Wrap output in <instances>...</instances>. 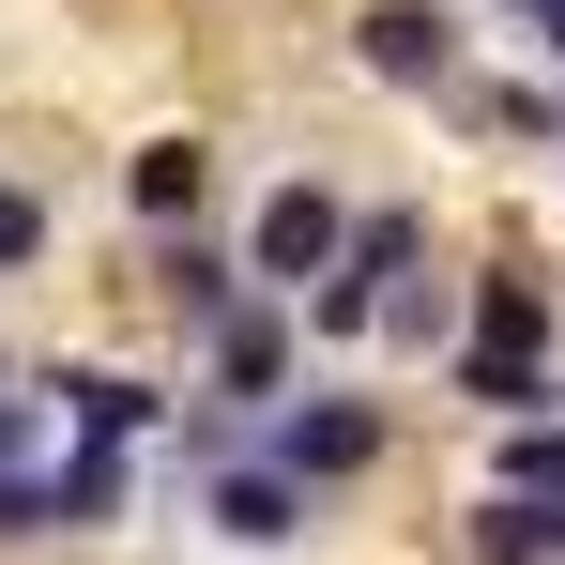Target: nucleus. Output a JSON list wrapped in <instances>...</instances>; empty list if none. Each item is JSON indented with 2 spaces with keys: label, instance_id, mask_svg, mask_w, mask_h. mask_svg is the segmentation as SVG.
<instances>
[{
  "label": "nucleus",
  "instance_id": "13",
  "mask_svg": "<svg viewBox=\"0 0 565 565\" xmlns=\"http://www.w3.org/2000/svg\"><path fill=\"white\" fill-rule=\"evenodd\" d=\"M15 260H46V199L31 184H0V276H15Z\"/></svg>",
  "mask_w": 565,
  "mask_h": 565
},
{
  "label": "nucleus",
  "instance_id": "7",
  "mask_svg": "<svg viewBox=\"0 0 565 565\" xmlns=\"http://www.w3.org/2000/svg\"><path fill=\"white\" fill-rule=\"evenodd\" d=\"M46 397L77 413V444H138V428H153V397H138V382H122V367H62V382H46Z\"/></svg>",
  "mask_w": 565,
  "mask_h": 565
},
{
  "label": "nucleus",
  "instance_id": "8",
  "mask_svg": "<svg viewBox=\"0 0 565 565\" xmlns=\"http://www.w3.org/2000/svg\"><path fill=\"white\" fill-rule=\"evenodd\" d=\"M122 199H138L153 230H184L199 214V138H138V153H122Z\"/></svg>",
  "mask_w": 565,
  "mask_h": 565
},
{
  "label": "nucleus",
  "instance_id": "5",
  "mask_svg": "<svg viewBox=\"0 0 565 565\" xmlns=\"http://www.w3.org/2000/svg\"><path fill=\"white\" fill-rule=\"evenodd\" d=\"M214 535H245V551H260V535H306V473L230 459V473H214Z\"/></svg>",
  "mask_w": 565,
  "mask_h": 565
},
{
  "label": "nucleus",
  "instance_id": "12",
  "mask_svg": "<svg viewBox=\"0 0 565 565\" xmlns=\"http://www.w3.org/2000/svg\"><path fill=\"white\" fill-rule=\"evenodd\" d=\"M367 306H382V276H352V260L306 290V321H321V337H367Z\"/></svg>",
  "mask_w": 565,
  "mask_h": 565
},
{
  "label": "nucleus",
  "instance_id": "11",
  "mask_svg": "<svg viewBox=\"0 0 565 565\" xmlns=\"http://www.w3.org/2000/svg\"><path fill=\"white\" fill-rule=\"evenodd\" d=\"M504 489H535V504H565V428H551V413H535V428L504 444Z\"/></svg>",
  "mask_w": 565,
  "mask_h": 565
},
{
  "label": "nucleus",
  "instance_id": "2",
  "mask_svg": "<svg viewBox=\"0 0 565 565\" xmlns=\"http://www.w3.org/2000/svg\"><path fill=\"white\" fill-rule=\"evenodd\" d=\"M276 473H306V489H337V473L382 459V413L367 397H276V444H260Z\"/></svg>",
  "mask_w": 565,
  "mask_h": 565
},
{
  "label": "nucleus",
  "instance_id": "6",
  "mask_svg": "<svg viewBox=\"0 0 565 565\" xmlns=\"http://www.w3.org/2000/svg\"><path fill=\"white\" fill-rule=\"evenodd\" d=\"M459 535H473V565H551V551H565V504H535V489H489Z\"/></svg>",
  "mask_w": 565,
  "mask_h": 565
},
{
  "label": "nucleus",
  "instance_id": "4",
  "mask_svg": "<svg viewBox=\"0 0 565 565\" xmlns=\"http://www.w3.org/2000/svg\"><path fill=\"white\" fill-rule=\"evenodd\" d=\"M337 245H352V214L321 184H276L260 199V276H337Z\"/></svg>",
  "mask_w": 565,
  "mask_h": 565
},
{
  "label": "nucleus",
  "instance_id": "9",
  "mask_svg": "<svg viewBox=\"0 0 565 565\" xmlns=\"http://www.w3.org/2000/svg\"><path fill=\"white\" fill-rule=\"evenodd\" d=\"M459 382L489 397V413H520V428L551 413V352H504V337H473V352H459Z\"/></svg>",
  "mask_w": 565,
  "mask_h": 565
},
{
  "label": "nucleus",
  "instance_id": "10",
  "mask_svg": "<svg viewBox=\"0 0 565 565\" xmlns=\"http://www.w3.org/2000/svg\"><path fill=\"white\" fill-rule=\"evenodd\" d=\"M153 290H169L184 321H214V306H230V260H214V245H169V260H153Z\"/></svg>",
  "mask_w": 565,
  "mask_h": 565
},
{
  "label": "nucleus",
  "instance_id": "3",
  "mask_svg": "<svg viewBox=\"0 0 565 565\" xmlns=\"http://www.w3.org/2000/svg\"><path fill=\"white\" fill-rule=\"evenodd\" d=\"M214 397H245V413H276V397H290V321H276V306H245V290L214 306Z\"/></svg>",
  "mask_w": 565,
  "mask_h": 565
},
{
  "label": "nucleus",
  "instance_id": "14",
  "mask_svg": "<svg viewBox=\"0 0 565 565\" xmlns=\"http://www.w3.org/2000/svg\"><path fill=\"white\" fill-rule=\"evenodd\" d=\"M520 15H535V31H551V46H565V0H520Z\"/></svg>",
  "mask_w": 565,
  "mask_h": 565
},
{
  "label": "nucleus",
  "instance_id": "1",
  "mask_svg": "<svg viewBox=\"0 0 565 565\" xmlns=\"http://www.w3.org/2000/svg\"><path fill=\"white\" fill-rule=\"evenodd\" d=\"M352 62L397 77V93H459V15L444 0H367L352 15Z\"/></svg>",
  "mask_w": 565,
  "mask_h": 565
}]
</instances>
